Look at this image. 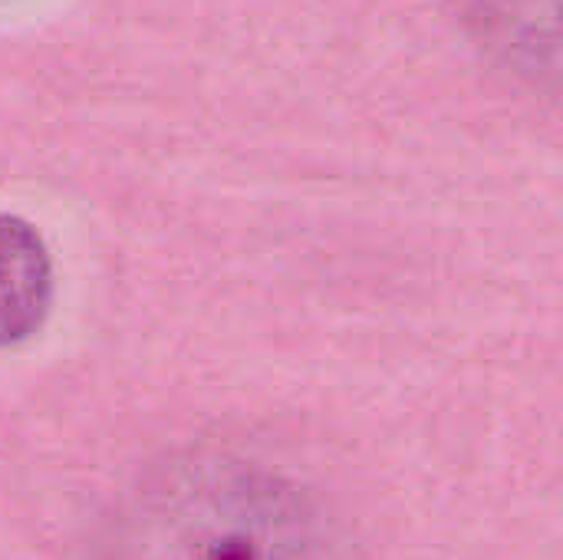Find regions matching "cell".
I'll return each instance as SVG.
<instances>
[{
	"label": "cell",
	"mask_w": 563,
	"mask_h": 560,
	"mask_svg": "<svg viewBox=\"0 0 563 560\" xmlns=\"http://www.w3.org/2000/svg\"><path fill=\"white\" fill-rule=\"evenodd\" d=\"M115 560H340V545L297 485L221 459L145 488L122 518Z\"/></svg>",
	"instance_id": "6da1fadb"
},
{
	"label": "cell",
	"mask_w": 563,
	"mask_h": 560,
	"mask_svg": "<svg viewBox=\"0 0 563 560\" xmlns=\"http://www.w3.org/2000/svg\"><path fill=\"white\" fill-rule=\"evenodd\" d=\"M53 307V254L20 215L0 211V350L26 343Z\"/></svg>",
	"instance_id": "7a4b0ae2"
},
{
	"label": "cell",
	"mask_w": 563,
	"mask_h": 560,
	"mask_svg": "<svg viewBox=\"0 0 563 560\" xmlns=\"http://www.w3.org/2000/svg\"><path fill=\"white\" fill-rule=\"evenodd\" d=\"M561 0H472L475 26L501 59L531 76L558 73Z\"/></svg>",
	"instance_id": "3957f363"
}]
</instances>
